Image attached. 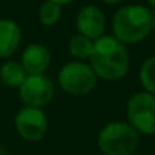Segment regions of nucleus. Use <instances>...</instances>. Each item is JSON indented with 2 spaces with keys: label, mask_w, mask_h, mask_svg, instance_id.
Returning <instances> with one entry per match:
<instances>
[{
  "label": "nucleus",
  "mask_w": 155,
  "mask_h": 155,
  "mask_svg": "<svg viewBox=\"0 0 155 155\" xmlns=\"http://www.w3.org/2000/svg\"><path fill=\"white\" fill-rule=\"evenodd\" d=\"M21 43L20 26L9 18H0V58H9Z\"/></svg>",
  "instance_id": "10"
},
{
  "label": "nucleus",
  "mask_w": 155,
  "mask_h": 155,
  "mask_svg": "<svg viewBox=\"0 0 155 155\" xmlns=\"http://www.w3.org/2000/svg\"><path fill=\"white\" fill-rule=\"evenodd\" d=\"M91 49H93V40L81 35V34H76L70 38L68 41V52L73 58L76 59H88L91 55Z\"/></svg>",
  "instance_id": "12"
},
{
  "label": "nucleus",
  "mask_w": 155,
  "mask_h": 155,
  "mask_svg": "<svg viewBox=\"0 0 155 155\" xmlns=\"http://www.w3.org/2000/svg\"><path fill=\"white\" fill-rule=\"evenodd\" d=\"M102 2L107 3V5H117V3L123 2V0H102Z\"/></svg>",
  "instance_id": "16"
},
{
  "label": "nucleus",
  "mask_w": 155,
  "mask_h": 155,
  "mask_svg": "<svg viewBox=\"0 0 155 155\" xmlns=\"http://www.w3.org/2000/svg\"><path fill=\"white\" fill-rule=\"evenodd\" d=\"M147 3H149L150 8H153V6H155V0H147Z\"/></svg>",
  "instance_id": "17"
},
{
  "label": "nucleus",
  "mask_w": 155,
  "mask_h": 155,
  "mask_svg": "<svg viewBox=\"0 0 155 155\" xmlns=\"http://www.w3.org/2000/svg\"><path fill=\"white\" fill-rule=\"evenodd\" d=\"M14 126L17 134L26 141H40L47 132V116L38 107L25 105L17 111L14 117Z\"/></svg>",
  "instance_id": "6"
},
{
  "label": "nucleus",
  "mask_w": 155,
  "mask_h": 155,
  "mask_svg": "<svg viewBox=\"0 0 155 155\" xmlns=\"http://www.w3.org/2000/svg\"><path fill=\"white\" fill-rule=\"evenodd\" d=\"M76 29L90 40H97L107 31V17L104 11L94 5H87L79 9L76 15Z\"/></svg>",
  "instance_id": "8"
},
{
  "label": "nucleus",
  "mask_w": 155,
  "mask_h": 155,
  "mask_svg": "<svg viewBox=\"0 0 155 155\" xmlns=\"http://www.w3.org/2000/svg\"><path fill=\"white\" fill-rule=\"evenodd\" d=\"M153 9L146 5H126L113 17V37L123 44H137L146 40L153 29Z\"/></svg>",
  "instance_id": "2"
},
{
  "label": "nucleus",
  "mask_w": 155,
  "mask_h": 155,
  "mask_svg": "<svg viewBox=\"0 0 155 155\" xmlns=\"http://www.w3.org/2000/svg\"><path fill=\"white\" fill-rule=\"evenodd\" d=\"M38 18H40L41 25H44L47 28L55 26L61 18V6L53 3V2L46 0L38 9Z\"/></svg>",
  "instance_id": "14"
},
{
  "label": "nucleus",
  "mask_w": 155,
  "mask_h": 155,
  "mask_svg": "<svg viewBox=\"0 0 155 155\" xmlns=\"http://www.w3.org/2000/svg\"><path fill=\"white\" fill-rule=\"evenodd\" d=\"M49 2H53V3H56L59 6H64V5H70V3L76 2V0H49Z\"/></svg>",
  "instance_id": "15"
},
{
  "label": "nucleus",
  "mask_w": 155,
  "mask_h": 155,
  "mask_svg": "<svg viewBox=\"0 0 155 155\" xmlns=\"http://www.w3.org/2000/svg\"><path fill=\"white\" fill-rule=\"evenodd\" d=\"M128 123L144 135H152L155 131V97L149 91H137L126 102Z\"/></svg>",
  "instance_id": "5"
},
{
  "label": "nucleus",
  "mask_w": 155,
  "mask_h": 155,
  "mask_svg": "<svg viewBox=\"0 0 155 155\" xmlns=\"http://www.w3.org/2000/svg\"><path fill=\"white\" fill-rule=\"evenodd\" d=\"M153 71H155V58L149 56V58H146L143 61V64L140 65V70H138V81H140L143 90L149 91V93L155 91V76H153Z\"/></svg>",
  "instance_id": "13"
},
{
  "label": "nucleus",
  "mask_w": 155,
  "mask_h": 155,
  "mask_svg": "<svg viewBox=\"0 0 155 155\" xmlns=\"http://www.w3.org/2000/svg\"><path fill=\"white\" fill-rule=\"evenodd\" d=\"M0 155H5V153H3V152H2V149H0Z\"/></svg>",
  "instance_id": "18"
},
{
  "label": "nucleus",
  "mask_w": 155,
  "mask_h": 155,
  "mask_svg": "<svg viewBox=\"0 0 155 155\" xmlns=\"http://www.w3.org/2000/svg\"><path fill=\"white\" fill-rule=\"evenodd\" d=\"M50 61H52V55L49 49L43 44L34 43L23 50L20 64L23 65L28 74H43L49 68Z\"/></svg>",
  "instance_id": "9"
},
{
  "label": "nucleus",
  "mask_w": 155,
  "mask_h": 155,
  "mask_svg": "<svg viewBox=\"0 0 155 155\" xmlns=\"http://www.w3.org/2000/svg\"><path fill=\"white\" fill-rule=\"evenodd\" d=\"M140 143V134L128 123L114 120L97 134V146L104 155H132Z\"/></svg>",
  "instance_id": "3"
},
{
  "label": "nucleus",
  "mask_w": 155,
  "mask_h": 155,
  "mask_svg": "<svg viewBox=\"0 0 155 155\" xmlns=\"http://www.w3.org/2000/svg\"><path fill=\"white\" fill-rule=\"evenodd\" d=\"M21 102L28 107H44L55 94V85L49 78L43 74H28L21 85L17 88Z\"/></svg>",
  "instance_id": "7"
},
{
  "label": "nucleus",
  "mask_w": 155,
  "mask_h": 155,
  "mask_svg": "<svg viewBox=\"0 0 155 155\" xmlns=\"http://www.w3.org/2000/svg\"><path fill=\"white\" fill-rule=\"evenodd\" d=\"M96 73L91 65L84 61H70L64 64L58 73V85L62 91L71 96H85L97 85Z\"/></svg>",
  "instance_id": "4"
},
{
  "label": "nucleus",
  "mask_w": 155,
  "mask_h": 155,
  "mask_svg": "<svg viewBox=\"0 0 155 155\" xmlns=\"http://www.w3.org/2000/svg\"><path fill=\"white\" fill-rule=\"evenodd\" d=\"M28 73L18 61H6L0 67V81L3 85L11 88H18Z\"/></svg>",
  "instance_id": "11"
},
{
  "label": "nucleus",
  "mask_w": 155,
  "mask_h": 155,
  "mask_svg": "<svg viewBox=\"0 0 155 155\" xmlns=\"http://www.w3.org/2000/svg\"><path fill=\"white\" fill-rule=\"evenodd\" d=\"M88 61L96 76L110 82L125 78L129 70V52L126 44L107 34L93 41Z\"/></svg>",
  "instance_id": "1"
}]
</instances>
